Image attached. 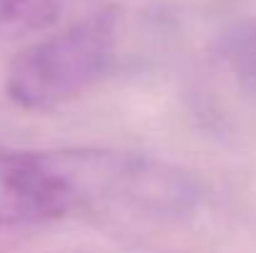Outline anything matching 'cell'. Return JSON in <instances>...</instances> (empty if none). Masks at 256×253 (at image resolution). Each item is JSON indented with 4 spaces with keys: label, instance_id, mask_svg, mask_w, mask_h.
<instances>
[{
    "label": "cell",
    "instance_id": "obj_1",
    "mask_svg": "<svg viewBox=\"0 0 256 253\" xmlns=\"http://www.w3.org/2000/svg\"><path fill=\"white\" fill-rule=\"evenodd\" d=\"M75 216L104 221H174L202 201L199 181L162 159L112 149H60Z\"/></svg>",
    "mask_w": 256,
    "mask_h": 253
},
{
    "label": "cell",
    "instance_id": "obj_2",
    "mask_svg": "<svg viewBox=\"0 0 256 253\" xmlns=\"http://www.w3.org/2000/svg\"><path fill=\"white\" fill-rule=\"evenodd\" d=\"M117 47V15L92 12L25 45L5 72V94L25 112L58 109L112 72Z\"/></svg>",
    "mask_w": 256,
    "mask_h": 253
},
{
    "label": "cell",
    "instance_id": "obj_3",
    "mask_svg": "<svg viewBox=\"0 0 256 253\" xmlns=\"http://www.w3.org/2000/svg\"><path fill=\"white\" fill-rule=\"evenodd\" d=\"M75 216V196L58 152L0 147V229L42 226Z\"/></svg>",
    "mask_w": 256,
    "mask_h": 253
},
{
    "label": "cell",
    "instance_id": "obj_4",
    "mask_svg": "<svg viewBox=\"0 0 256 253\" xmlns=\"http://www.w3.org/2000/svg\"><path fill=\"white\" fill-rule=\"evenodd\" d=\"M62 12V0H0V42L48 32Z\"/></svg>",
    "mask_w": 256,
    "mask_h": 253
}]
</instances>
